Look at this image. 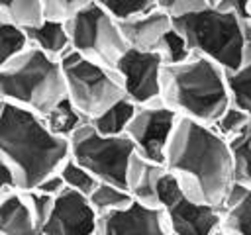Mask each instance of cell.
Returning <instances> with one entry per match:
<instances>
[{
	"label": "cell",
	"mask_w": 251,
	"mask_h": 235,
	"mask_svg": "<svg viewBox=\"0 0 251 235\" xmlns=\"http://www.w3.org/2000/svg\"><path fill=\"white\" fill-rule=\"evenodd\" d=\"M165 166L190 198L218 208L235 180L229 141L210 123L182 116L169 141Z\"/></svg>",
	"instance_id": "1"
},
{
	"label": "cell",
	"mask_w": 251,
	"mask_h": 235,
	"mask_svg": "<svg viewBox=\"0 0 251 235\" xmlns=\"http://www.w3.org/2000/svg\"><path fill=\"white\" fill-rule=\"evenodd\" d=\"M69 155V139L53 133L41 114L2 100L0 157L16 172L20 188H33L47 174L59 170Z\"/></svg>",
	"instance_id": "2"
},
{
	"label": "cell",
	"mask_w": 251,
	"mask_h": 235,
	"mask_svg": "<svg viewBox=\"0 0 251 235\" xmlns=\"http://www.w3.org/2000/svg\"><path fill=\"white\" fill-rule=\"evenodd\" d=\"M161 100L178 116L212 125L231 102L227 70L196 53L182 63L165 65Z\"/></svg>",
	"instance_id": "3"
},
{
	"label": "cell",
	"mask_w": 251,
	"mask_h": 235,
	"mask_svg": "<svg viewBox=\"0 0 251 235\" xmlns=\"http://www.w3.org/2000/svg\"><path fill=\"white\" fill-rule=\"evenodd\" d=\"M67 96L61 59L27 45L0 69V100L45 116Z\"/></svg>",
	"instance_id": "4"
},
{
	"label": "cell",
	"mask_w": 251,
	"mask_h": 235,
	"mask_svg": "<svg viewBox=\"0 0 251 235\" xmlns=\"http://www.w3.org/2000/svg\"><path fill=\"white\" fill-rule=\"evenodd\" d=\"M173 24L186 37L192 53L218 63L227 72L241 65L251 43V22L212 4L175 18Z\"/></svg>",
	"instance_id": "5"
},
{
	"label": "cell",
	"mask_w": 251,
	"mask_h": 235,
	"mask_svg": "<svg viewBox=\"0 0 251 235\" xmlns=\"http://www.w3.org/2000/svg\"><path fill=\"white\" fill-rule=\"evenodd\" d=\"M61 67L67 82V96L88 119L126 96L114 67L92 61L73 49L61 57Z\"/></svg>",
	"instance_id": "6"
},
{
	"label": "cell",
	"mask_w": 251,
	"mask_h": 235,
	"mask_svg": "<svg viewBox=\"0 0 251 235\" xmlns=\"http://www.w3.org/2000/svg\"><path fill=\"white\" fill-rule=\"evenodd\" d=\"M71 157L86 166L98 180L126 188L127 166L135 153L133 141L124 135H104L86 121L69 139Z\"/></svg>",
	"instance_id": "7"
},
{
	"label": "cell",
	"mask_w": 251,
	"mask_h": 235,
	"mask_svg": "<svg viewBox=\"0 0 251 235\" xmlns=\"http://www.w3.org/2000/svg\"><path fill=\"white\" fill-rule=\"evenodd\" d=\"M67 29L73 51L108 67H116L118 59L127 51L120 20L94 0L67 22Z\"/></svg>",
	"instance_id": "8"
},
{
	"label": "cell",
	"mask_w": 251,
	"mask_h": 235,
	"mask_svg": "<svg viewBox=\"0 0 251 235\" xmlns=\"http://www.w3.org/2000/svg\"><path fill=\"white\" fill-rule=\"evenodd\" d=\"M159 206L165 212L171 235L220 233V208L190 198L173 172L165 170L157 186Z\"/></svg>",
	"instance_id": "9"
},
{
	"label": "cell",
	"mask_w": 251,
	"mask_h": 235,
	"mask_svg": "<svg viewBox=\"0 0 251 235\" xmlns=\"http://www.w3.org/2000/svg\"><path fill=\"white\" fill-rule=\"evenodd\" d=\"M178 119L180 116L163 100L141 104L137 106L126 133L139 155L165 164V153Z\"/></svg>",
	"instance_id": "10"
},
{
	"label": "cell",
	"mask_w": 251,
	"mask_h": 235,
	"mask_svg": "<svg viewBox=\"0 0 251 235\" xmlns=\"http://www.w3.org/2000/svg\"><path fill=\"white\" fill-rule=\"evenodd\" d=\"M116 72L120 74L126 96L137 106L161 100L163 90V69L157 51H141L127 47V51L118 59Z\"/></svg>",
	"instance_id": "11"
},
{
	"label": "cell",
	"mask_w": 251,
	"mask_h": 235,
	"mask_svg": "<svg viewBox=\"0 0 251 235\" xmlns=\"http://www.w3.org/2000/svg\"><path fill=\"white\" fill-rule=\"evenodd\" d=\"M98 213L86 194L65 188L55 196L53 210L39 235H96Z\"/></svg>",
	"instance_id": "12"
},
{
	"label": "cell",
	"mask_w": 251,
	"mask_h": 235,
	"mask_svg": "<svg viewBox=\"0 0 251 235\" xmlns=\"http://www.w3.org/2000/svg\"><path fill=\"white\" fill-rule=\"evenodd\" d=\"M127 233L171 235L163 208L143 204L139 200H131L120 210L98 215L96 235H127Z\"/></svg>",
	"instance_id": "13"
},
{
	"label": "cell",
	"mask_w": 251,
	"mask_h": 235,
	"mask_svg": "<svg viewBox=\"0 0 251 235\" xmlns=\"http://www.w3.org/2000/svg\"><path fill=\"white\" fill-rule=\"evenodd\" d=\"M120 25L127 41V47L141 51H155L161 37L173 27V18L155 6L143 14L120 20Z\"/></svg>",
	"instance_id": "14"
},
{
	"label": "cell",
	"mask_w": 251,
	"mask_h": 235,
	"mask_svg": "<svg viewBox=\"0 0 251 235\" xmlns=\"http://www.w3.org/2000/svg\"><path fill=\"white\" fill-rule=\"evenodd\" d=\"M220 233L251 235V184L233 180L220 206Z\"/></svg>",
	"instance_id": "15"
},
{
	"label": "cell",
	"mask_w": 251,
	"mask_h": 235,
	"mask_svg": "<svg viewBox=\"0 0 251 235\" xmlns=\"http://www.w3.org/2000/svg\"><path fill=\"white\" fill-rule=\"evenodd\" d=\"M165 170H167V166L163 163H155L135 151L129 161L127 180H126V188L129 190L131 198L139 200L143 204L159 206L157 186H159V180Z\"/></svg>",
	"instance_id": "16"
},
{
	"label": "cell",
	"mask_w": 251,
	"mask_h": 235,
	"mask_svg": "<svg viewBox=\"0 0 251 235\" xmlns=\"http://www.w3.org/2000/svg\"><path fill=\"white\" fill-rule=\"evenodd\" d=\"M0 235H37L24 188H12L0 198Z\"/></svg>",
	"instance_id": "17"
},
{
	"label": "cell",
	"mask_w": 251,
	"mask_h": 235,
	"mask_svg": "<svg viewBox=\"0 0 251 235\" xmlns=\"http://www.w3.org/2000/svg\"><path fill=\"white\" fill-rule=\"evenodd\" d=\"M27 41L29 45L41 49L43 53L61 59L67 51H71V35L67 29L65 22H57V20H47L43 18V22H39L37 25H31L25 29Z\"/></svg>",
	"instance_id": "18"
},
{
	"label": "cell",
	"mask_w": 251,
	"mask_h": 235,
	"mask_svg": "<svg viewBox=\"0 0 251 235\" xmlns=\"http://www.w3.org/2000/svg\"><path fill=\"white\" fill-rule=\"evenodd\" d=\"M45 123L49 125V129L65 139H71L75 131H78L86 121H90L73 102L69 96H65L59 104H55L45 116H43Z\"/></svg>",
	"instance_id": "19"
},
{
	"label": "cell",
	"mask_w": 251,
	"mask_h": 235,
	"mask_svg": "<svg viewBox=\"0 0 251 235\" xmlns=\"http://www.w3.org/2000/svg\"><path fill=\"white\" fill-rule=\"evenodd\" d=\"M137 110V104L131 102L127 96L114 102L110 108H106L102 114L90 119V123L104 135H124L127 131V125L131 123V118Z\"/></svg>",
	"instance_id": "20"
},
{
	"label": "cell",
	"mask_w": 251,
	"mask_h": 235,
	"mask_svg": "<svg viewBox=\"0 0 251 235\" xmlns=\"http://www.w3.org/2000/svg\"><path fill=\"white\" fill-rule=\"evenodd\" d=\"M0 16L22 29H27L43 22V0H0Z\"/></svg>",
	"instance_id": "21"
},
{
	"label": "cell",
	"mask_w": 251,
	"mask_h": 235,
	"mask_svg": "<svg viewBox=\"0 0 251 235\" xmlns=\"http://www.w3.org/2000/svg\"><path fill=\"white\" fill-rule=\"evenodd\" d=\"M227 84L231 102L251 114V43L245 49L243 61L235 70L227 72Z\"/></svg>",
	"instance_id": "22"
},
{
	"label": "cell",
	"mask_w": 251,
	"mask_h": 235,
	"mask_svg": "<svg viewBox=\"0 0 251 235\" xmlns=\"http://www.w3.org/2000/svg\"><path fill=\"white\" fill-rule=\"evenodd\" d=\"M88 200H90L92 208L96 210V213L102 215V213H108V212H114V210L124 208L133 198H131V194H129L127 188L118 186L114 182H102L100 180L96 184V188L88 194Z\"/></svg>",
	"instance_id": "23"
},
{
	"label": "cell",
	"mask_w": 251,
	"mask_h": 235,
	"mask_svg": "<svg viewBox=\"0 0 251 235\" xmlns=\"http://www.w3.org/2000/svg\"><path fill=\"white\" fill-rule=\"evenodd\" d=\"M251 123V114H247L241 106L229 102V106L218 116V119L212 123V127L222 135L226 137L227 141L235 139L237 135H241Z\"/></svg>",
	"instance_id": "24"
},
{
	"label": "cell",
	"mask_w": 251,
	"mask_h": 235,
	"mask_svg": "<svg viewBox=\"0 0 251 235\" xmlns=\"http://www.w3.org/2000/svg\"><path fill=\"white\" fill-rule=\"evenodd\" d=\"M155 51L159 53V57H161V61H163L165 65L182 63V61H186V59L192 55V49L188 47L186 37L175 27V24H173V27L161 37V41L157 43Z\"/></svg>",
	"instance_id": "25"
},
{
	"label": "cell",
	"mask_w": 251,
	"mask_h": 235,
	"mask_svg": "<svg viewBox=\"0 0 251 235\" xmlns=\"http://www.w3.org/2000/svg\"><path fill=\"white\" fill-rule=\"evenodd\" d=\"M29 45L25 29L0 16V69Z\"/></svg>",
	"instance_id": "26"
},
{
	"label": "cell",
	"mask_w": 251,
	"mask_h": 235,
	"mask_svg": "<svg viewBox=\"0 0 251 235\" xmlns=\"http://www.w3.org/2000/svg\"><path fill=\"white\" fill-rule=\"evenodd\" d=\"M59 172H61V176H63V180H65V184H67V188H73V190H76V192H80V194H90L94 188H96V184L100 182L86 166H82L78 161H75L71 155L63 161V164L59 166Z\"/></svg>",
	"instance_id": "27"
},
{
	"label": "cell",
	"mask_w": 251,
	"mask_h": 235,
	"mask_svg": "<svg viewBox=\"0 0 251 235\" xmlns=\"http://www.w3.org/2000/svg\"><path fill=\"white\" fill-rule=\"evenodd\" d=\"M233 155V176L239 182L251 184V123L249 127L229 141Z\"/></svg>",
	"instance_id": "28"
},
{
	"label": "cell",
	"mask_w": 251,
	"mask_h": 235,
	"mask_svg": "<svg viewBox=\"0 0 251 235\" xmlns=\"http://www.w3.org/2000/svg\"><path fill=\"white\" fill-rule=\"evenodd\" d=\"M90 2L92 0H43V16L47 20H57L67 24Z\"/></svg>",
	"instance_id": "29"
},
{
	"label": "cell",
	"mask_w": 251,
	"mask_h": 235,
	"mask_svg": "<svg viewBox=\"0 0 251 235\" xmlns=\"http://www.w3.org/2000/svg\"><path fill=\"white\" fill-rule=\"evenodd\" d=\"M94 2H98L118 20H126L155 8V0H94Z\"/></svg>",
	"instance_id": "30"
},
{
	"label": "cell",
	"mask_w": 251,
	"mask_h": 235,
	"mask_svg": "<svg viewBox=\"0 0 251 235\" xmlns=\"http://www.w3.org/2000/svg\"><path fill=\"white\" fill-rule=\"evenodd\" d=\"M25 198H27L31 215H33L35 225H37V235H39L41 227L45 225V221H47L49 215H51L55 196H49V194H45V192H41V190H37V188H29V190H25Z\"/></svg>",
	"instance_id": "31"
},
{
	"label": "cell",
	"mask_w": 251,
	"mask_h": 235,
	"mask_svg": "<svg viewBox=\"0 0 251 235\" xmlns=\"http://www.w3.org/2000/svg\"><path fill=\"white\" fill-rule=\"evenodd\" d=\"M155 6L175 20V18L198 12L206 6H210V2L208 0H155Z\"/></svg>",
	"instance_id": "32"
},
{
	"label": "cell",
	"mask_w": 251,
	"mask_h": 235,
	"mask_svg": "<svg viewBox=\"0 0 251 235\" xmlns=\"http://www.w3.org/2000/svg\"><path fill=\"white\" fill-rule=\"evenodd\" d=\"M33 188H37V190H41V192H45V194H49V196H57V194H61V192L67 188V184H65L63 176H61V172L55 170V172L47 174L41 182H37Z\"/></svg>",
	"instance_id": "33"
},
{
	"label": "cell",
	"mask_w": 251,
	"mask_h": 235,
	"mask_svg": "<svg viewBox=\"0 0 251 235\" xmlns=\"http://www.w3.org/2000/svg\"><path fill=\"white\" fill-rule=\"evenodd\" d=\"M214 6H218L222 10H227V12H233L241 20L251 22V0H220Z\"/></svg>",
	"instance_id": "34"
},
{
	"label": "cell",
	"mask_w": 251,
	"mask_h": 235,
	"mask_svg": "<svg viewBox=\"0 0 251 235\" xmlns=\"http://www.w3.org/2000/svg\"><path fill=\"white\" fill-rule=\"evenodd\" d=\"M12 188H20L18 186V178H16V172L12 170V166L0 157V198L10 192Z\"/></svg>",
	"instance_id": "35"
},
{
	"label": "cell",
	"mask_w": 251,
	"mask_h": 235,
	"mask_svg": "<svg viewBox=\"0 0 251 235\" xmlns=\"http://www.w3.org/2000/svg\"><path fill=\"white\" fill-rule=\"evenodd\" d=\"M208 2H210V4H212V6H214V4H218V2H220V0H208Z\"/></svg>",
	"instance_id": "36"
},
{
	"label": "cell",
	"mask_w": 251,
	"mask_h": 235,
	"mask_svg": "<svg viewBox=\"0 0 251 235\" xmlns=\"http://www.w3.org/2000/svg\"><path fill=\"white\" fill-rule=\"evenodd\" d=\"M0 104H2V100H0Z\"/></svg>",
	"instance_id": "37"
}]
</instances>
